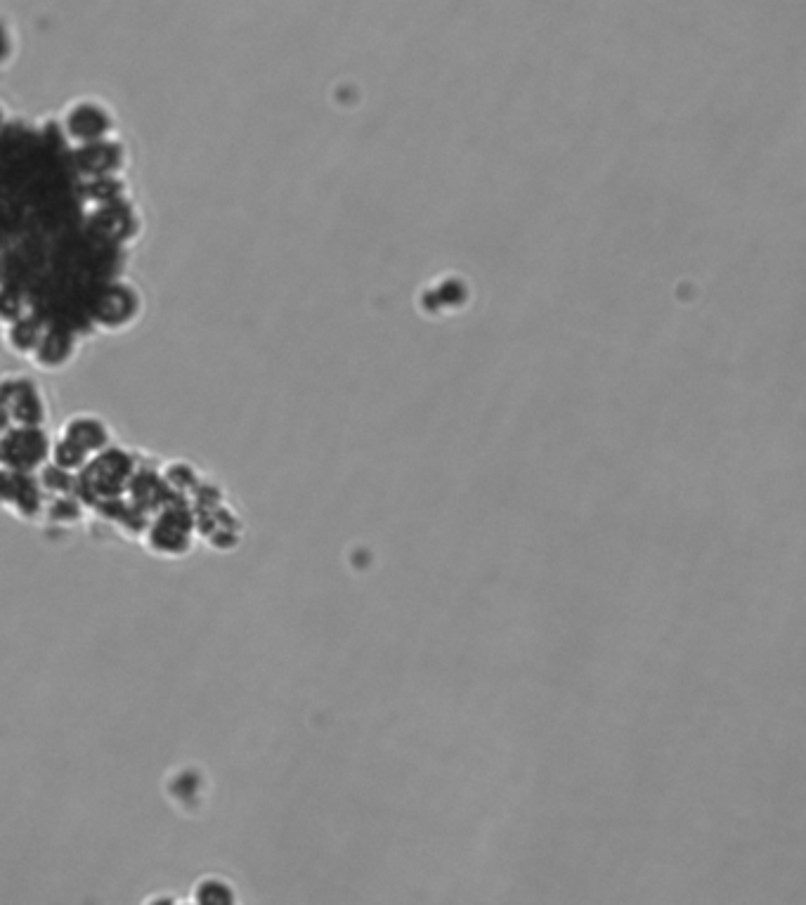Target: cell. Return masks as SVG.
Masks as SVG:
<instances>
[{
  "mask_svg": "<svg viewBox=\"0 0 806 905\" xmlns=\"http://www.w3.org/2000/svg\"><path fill=\"white\" fill-rule=\"evenodd\" d=\"M112 433L97 416L78 414L64 423L60 438L50 442V464L69 473H78L97 452L109 447Z\"/></svg>",
  "mask_w": 806,
  "mask_h": 905,
  "instance_id": "7a4b0ae2",
  "label": "cell"
},
{
  "mask_svg": "<svg viewBox=\"0 0 806 905\" xmlns=\"http://www.w3.org/2000/svg\"><path fill=\"white\" fill-rule=\"evenodd\" d=\"M116 154H119V149L112 142L97 140L88 142L86 149H83V161H86L88 171H93L95 175H107L116 166Z\"/></svg>",
  "mask_w": 806,
  "mask_h": 905,
  "instance_id": "9c48e42d",
  "label": "cell"
},
{
  "mask_svg": "<svg viewBox=\"0 0 806 905\" xmlns=\"http://www.w3.org/2000/svg\"><path fill=\"white\" fill-rule=\"evenodd\" d=\"M194 542V518L185 509H164L156 513L145 530L147 549L161 558L187 556Z\"/></svg>",
  "mask_w": 806,
  "mask_h": 905,
  "instance_id": "5b68a950",
  "label": "cell"
},
{
  "mask_svg": "<svg viewBox=\"0 0 806 905\" xmlns=\"http://www.w3.org/2000/svg\"><path fill=\"white\" fill-rule=\"evenodd\" d=\"M234 884L227 882L220 875H201L197 882L192 884V898L190 903L199 905H223L234 903Z\"/></svg>",
  "mask_w": 806,
  "mask_h": 905,
  "instance_id": "ba28073f",
  "label": "cell"
},
{
  "mask_svg": "<svg viewBox=\"0 0 806 905\" xmlns=\"http://www.w3.org/2000/svg\"><path fill=\"white\" fill-rule=\"evenodd\" d=\"M48 416L41 388L29 376L0 381V433L12 426H41Z\"/></svg>",
  "mask_w": 806,
  "mask_h": 905,
  "instance_id": "277c9868",
  "label": "cell"
},
{
  "mask_svg": "<svg viewBox=\"0 0 806 905\" xmlns=\"http://www.w3.org/2000/svg\"><path fill=\"white\" fill-rule=\"evenodd\" d=\"M36 364L43 369H60L74 357V338L67 331L52 329L48 334H41V341L36 343L34 353Z\"/></svg>",
  "mask_w": 806,
  "mask_h": 905,
  "instance_id": "52a82bcc",
  "label": "cell"
},
{
  "mask_svg": "<svg viewBox=\"0 0 806 905\" xmlns=\"http://www.w3.org/2000/svg\"><path fill=\"white\" fill-rule=\"evenodd\" d=\"M50 461V440L41 426H12L0 433V466L36 475Z\"/></svg>",
  "mask_w": 806,
  "mask_h": 905,
  "instance_id": "3957f363",
  "label": "cell"
},
{
  "mask_svg": "<svg viewBox=\"0 0 806 905\" xmlns=\"http://www.w3.org/2000/svg\"><path fill=\"white\" fill-rule=\"evenodd\" d=\"M135 471V461L126 452L114 447L102 449L76 473L78 499L93 501L97 506L119 501L121 494L128 492Z\"/></svg>",
  "mask_w": 806,
  "mask_h": 905,
  "instance_id": "6da1fadb",
  "label": "cell"
},
{
  "mask_svg": "<svg viewBox=\"0 0 806 905\" xmlns=\"http://www.w3.org/2000/svg\"><path fill=\"white\" fill-rule=\"evenodd\" d=\"M41 334L43 331L38 329L34 322H24V319H19V322H15L10 327V345L15 350H19V353H34L36 343L41 341Z\"/></svg>",
  "mask_w": 806,
  "mask_h": 905,
  "instance_id": "30bf717a",
  "label": "cell"
},
{
  "mask_svg": "<svg viewBox=\"0 0 806 905\" xmlns=\"http://www.w3.org/2000/svg\"><path fill=\"white\" fill-rule=\"evenodd\" d=\"M67 128L71 133V138L81 140V142H97L107 138V130H109V116L102 112L97 104H78L74 112L69 114L67 119Z\"/></svg>",
  "mask_w": 806,
  "mask_h": 905,
  "instance_id": "8992f818",
  "label": "cell"
}]
</instances>
